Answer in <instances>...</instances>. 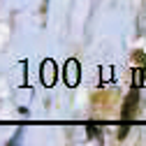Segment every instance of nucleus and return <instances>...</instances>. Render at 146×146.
<instances>
[{
    "mask_svg": "<svg viewBox=\"0 0 146 146\" xmlns=\"http://www.w3.org/2000/svg\"><path fill=\"white\" fill-rule=\"evenodd\" d=\"M40 79H42V84H44L46 88H51L53 84H56V79H58V65L53 63L51 58H46V60L40 65Z\"/></svg>",
    "mask_w": 146,
    "mask_h": 146,
    "instance_id": "nucleus-1",
    "label": "nucleus"
},
{
    "mask_svg": "<svg viewBox=\"0 0 146 146\" xmlns=\"http://www.w3.org/2000/svg\"><path fill=\"white\" fill-rule=\"evenodd\" d=\"M63 77H65V84L67 86H77L79 79H81V70H79V63L74 58H70L65 63V70H63Z\"/></svg>",
    "mask_w": 146,
    "mask_h": 146,
    "instance_id": "nucleus-2",
    "label": "nucleus"
},
{
    "mask_svg": "<svg viewBox=\"0 0 146 146\" xmlns=\"http://www.w3.org/2000/svg\"><path fill=\"white\" fill-rule=\"evenodd\" d=\"M137 102H139V93H137V88H135V90H130V95H127V98H125V102H123L121 118H123V123H125V125L130 123V118H132V114H135V109H137Z\"/></svg>",
    "mask_w": 146,
    "mask_h": 146,
    "instance_id": "nucleus-3",
    "label": "nucleus"
},
{
    "mask_svg": "<svg viewBox=\"0 0 146 146\" xmlns=\"http://www.w3.org/2000/svg\"><path fill=\"white\" fill-rule=\"evenodd\" d=\"M132 81L135 86H146V67H137L132 72Z\"/></svg>",
    "mask_w": 146,
    "mask_h": 146,
    "instance_id": "nucleus-4",
    "label": "nucleus"
},
{
    "mask_svg": "<svg viewBox=\"0 0 146 146\" xmlns=\"http://www.w3.org/2000/svg\"><path fill=\"white\" fill-rule=\"evenodd\" d=\"M102 77H104V81L111 79V67H104V70H102Z\"/></svg>",
    "mask_w": 146,
    "mask_h": 146,
    "instance_id": "nucleus-5",
    "label": "nucleus"
}]
</instances>
